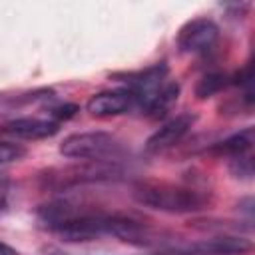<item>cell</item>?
<instances>
[{"mask_svg":"<svg viewBox=\"0 0 255 255\" xmlns=\"http://www.w3.org/2000/svg\"><path fill=\"white\" fill-rule=\"evenodd\" d=\"M50 94H52L50 90H34V92H22V94H14V96L0 94V112H10V110L22 108L26 104L46 100V98H50Z\"/></svg>","mask_w":255,"mask_h":255,"instance_id":"4fadbf2b","label":"cell"},{"mask_svg":"<svg viewBox=\"0 0 255 255\" xmlns=\"http://www.w3.org/2000/svg\"><path fill=\"white\" fill-rule=\"evenodd\" d=\"M76 112H78V106H74V104H64V106L52 108L50 116L54 118V122H58V124H60V120H68V118H72Z\"/></svg>","mask_w":255,"mask_h":255,"instance_id":"2e32d148","label":"cell"},{"mask_svg":"<svg viewBox=\"0 0 255 255\" xmlns=\"http://www.w3.org/2000/svg\"><path fill=\"white\" fill-rule=\"evenodd\" d=\"M255 143V129L251 126L239 129L237 133L217 141L211 151L217 153V155H227V157H241V155H249L251 153V147Z\"/></svg>","mask_w":255,"mask_h":255,"instance_id":"8fae6325","label":"cell"},{"mask_svg":"<svg viewBox=\"0 0 255 255\" xmlns=\"http://www.w3.org/2000/svg\"><path fill=\"white\" fill-rule=\"evenodd\" d=\"M0 255H18L10 245H6L4 241H0Z\"/></svg>","mask_w":255,"mask_h":255,"instance_id":"e0dca14e","label":"cell"},{"mask_svg":"<svg viewBox=\"0 0 255 255\" xmlns=\"http://www.w3.org/2000/svg\"><path fill=\"white\" fill-rule=\"evenodd\" d=\"M120 151V141L108 131L70 133L60 143V153L78 161H106Z\"/></svg>","mask_w":255,"mask_h":255,"instance_id":"3957f363","label":"cell"},{"mask_svg":"<svg viewBox=\"0 0 255 255\" xmlns=\"http://www.w3.org/2000/svg\"><path fill=\"white\" fill-rule=\"evenodd\" d=\"M137 106V98L129 90H106L94 94L86 102V110L90 116L96 118H110V116H120Z\"/></svg>","mask_w":255,"mask_h":255,"instance_id":"ba28073f","label":"cell"},{"mask_svg":"<svg viewBox=\"0 0 255 255\" xmlns=\"http://www.w3.org/2000/svg\"><path fill=\"white\" fill-rule=\"evenodd\" d=\"M225 86H227V76H223V74H219V72H209V74H205V76L197 82V86H195V96H197L199 100H205V98H211V96H215L217 92H221Z\"/></svg>","mask_w":255,"mask_h":255,"instance_id":"5bb4252c","label":"cell"},{"mask_svg":"<svg viewBox=\"0 0 255 255\" xmlns=\"http://www.w3.org/2000/svg\"><path fill=\"white\" fill-rule=\"evenodd\" d=\"M114 82L122 84L124 90H129L137 98V106L145 104L163 84L167 78V66L165 62H157L153 66H147L137 72H128V74H114Z\"/></svg>","mask_w":255,"mask_h":255,"instance_id":"8992f818","label":"cell"},{"mask_svg":"<svg viewBox=\"0 0 255 255\" xmlns=\"http://www.w3.org/2000/svg\"><path fill=\"white\" fill-rule=\"evenodd\" d=\"M217 38H219V26L211 18L199 16L187 20L179 28L175 44L183 54H203L215 46Z\"/></svg>","mask_w":255,"mask_h":255,"instance_id":"5b68a950","label":"cell"},{"mask_svg":"<svg viewBox=\"0 0 255 255\" xmlns=\"http://www.w3.org/2000/svg\"><path fill=\"white\" fill-rule=\"evenodd\" d=\"M177 98H179V84H177V82H165V84H163L145 104H141L139 108H141V112H143L147 118L157 120V118L165 116V114L171 110V106L177 102Z\"/></svg>","mask_w":255,"mask_h":255,"instance_id":"7c38bea8","label":"cell"},{"mask_svg":"<svg viewBox=\"0 0 255 255\" xmlns=\"http://www.w3.org/2000/svg\"><path fill=\"white\" fill-rule=\"evenodd\" d=\"M26 155V147L14 141H0V167L12 161H18Z\"/></svg>","mask_w":255,"mask_h":255,"instance_id":"9a60e30c","label":"cell"},{"mask_svg":"<svg viewBox=\"0 0 255 255\" xmlns=\"http://www.w3.org/2000/svg\"><path fill=\"white\" fill-rule=\"evenodd\" d=\"M133 199L149 209L165 213H195L211 203L207 191L169 181H143L133 187Z\"/></svg>","mask_w":255,"mask_h":255,"instance_id":"7a4b0ae2","label":"cell"},{"mask_svg":"<svg viewBox=\"0 0 255 255\" xmlns=\"http://www.w3.org/2000/svg\"><path fill=\"white\" fill-rule=\"evenodd\" d=\"M116 173H118V167L114 163H106V161H82L80 165L64 167L58 173H54V171L46 173L44 175V181H46V187L68 189V187L80 185V183L110 179Z\"/></svg>","mask_w":255,"mask_h":255,"instance_id":"277c9868","label":"cell"},{"mask_svg":"<svg viewBox=\"0 0 255 255\" xmlns=\"http://www.w3.org/2000/svg\"><path fill=\"white\" fill-rule=\"evenodd\" d=\"M40 221L66 241H90L98 237H118L135 243L149 237L147 225L126 213H108L96 207H82L70 201H52L42 205Z\"/></svg>","mask_w":255,"mask_h":255,"instance_id":"6da1fadb","label":"cell"},{"mask_svg":"<svg viewBox=\"0 0 255 255\" xmlns=\"http://www.w3.org/2000/svg\"><path fill=\"white\" fill-rule=\"evenodd\" d=\"M195 120H197V116L191 112H183V114H177L175 118L167 120L159 129H155L147 137V141L143 145L145 153H161V151L177 145L187 135V131L193 128Z\"/></svg>","mask_w":255,"mask_h":255,"instance_id":"52a82bcc","label":"cell"},{"mask_svg":"<svg viewBox=\"0 0 255 255\" xmlns=\"http://www.w3.org/2000/svg\"><path fill=\"white\" fill-rule=\"evenodd\" d=\"M58 122L54 120H42V118H16L8 122L2 131L10 133L20 139H44L58 131Z\"/></svg>","mask_w":255,"mask_h":255,"instance_id":"9c48e42d","label":"cell"},{"mask_svg":"<svg viewBox=\"0 0 255 255\" xmlns=\"http://www.w3.org/2000/svg\"><path fill=\"white\" fill-rule=\"evenodd\" d=\"M189 249L195 253H201V255H241V253H249L253 249V243L245 237L219 235V237L195 243Z\"/></svg>","mask_w":255,"mask_h":255,"instance_id":"30bf717a","label":"cell"},{"mask_svg":"<svg viewBox=\"0 0 255 255\" xmlns=\"http://www.w3.org/2000/svg\"><path fill=\"white\" fill-rule=\"evenodd\" d=\"M4 205H6V187L0 185V211L4 209Z\"/></svg>","mask_w":255,"mask_h":255,"instance_id":"ac0fdd59","label":"cell"}]
</instances>
